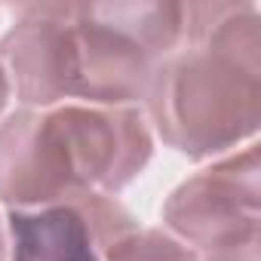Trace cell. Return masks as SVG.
Listing matches in <instances>:
<instances>
[{
  "mask_svg": "<svg viewBox=\"0 0 261 261\" xmlns=\"http://www.w3.org/2000/svg\"><path fill=\"white\" fill-rule=\"evenodd\" d=\"M145 101L172 151L191 160L221 154L258 133L261 56L191 43L157 65Z\"/></svg>",
  "mask_w": 261,
  "mask_h": 261,
  "instance_id": "1",
  "label": "cell"
},
{
  "mask_svg": "<svg viewBox=\"0 0 261 261\" xmlns=\"http://www.w3.org/2000/svg\"><path fill=\"white\" fill-rule=\"evenodd\" d=\"M74 98L129 108L185 37V4H71Z\"/></svg>",
  "mask_w": 261,
  "mask_h": 261,
  "instance_id": "2",
  "label": "cell"
},
{
  "mask_svg": "<svg viewBox=\"0 0 261 261\" xmlns=\"http://www.w3.org/2000/svg\"><path fill=\"white\" fill-rule=\"evenodd\" d=\"M163 221L181 243L206 252L255 237L261 221L258 148L249 145L181 181L163 203Z\"/></svg>",
  "mask_w": 261,
  "mask_h": 261,
  "instance_id": "3",
  "label": "cell"
},
{
  "mask_svg": "<svg viewBox=\"0 0 261 261\" xmlns=\"http://www.w3.org/2000/svg\"><path fill=\"white\" fill-rule=\"evenodd\" d=\"M53 117L83 191L114 197L142 175L154 154L151 129L136 108L62 105Z\"/></svg>",
  "mask_w": 261,
  "mask_h": 261,
  "instance_id": "4",
  "label": "cell"
},
{
  "mask_svg": "<svg viewBox=\"0 0 261 261\" xmlns=\"http://www.w3.org/2000/svg\"><path fill=\"white\" fill-rule=\"evenodd\" d=\"M80 188L53 111H16L0 123V200L10 209L74 203Z\"/></svg>",
  "mask_w": 261,
  "mask_h": 261,
  "instance_id": "5",
  "label": "cell"
},
{
  "mask_svg": "<svg viewBox=\"0 0 261 261\" xmlns=\"http://www.w3.org/2000/svg\"><path fill=\"white\" fill-rule=\"evenodd\" d=\"M0 65L28 108H56L74 98V37L71 4L25 7L0 37Z\"/></svg>",
  "mask_w": 261,
  "mask_h": 261,
  "instance_id": "6",
  "label": "cell"
},
{
  "mask_svg": "<svg viewBox=\"0 0 261 261\" xmlns=\"http://www.w3.org/2000/svg\"><path fill=\"white\" fill-rule=\"evenodd\" d=\"M7 230L13 261H101L98 233L80 197L40 209H10Z\"/></svg>",
  "mask_w": 261,
  "mask_h": 261,
  "instance_id": "7",
  "label": "cell"
},
{
  "mask_svg": "<svg viewBox=\"0 0 261 261\" xmlns=\"http://www.w3.org/2000/svg\"><path fill=\"white\" fill-rule=\"evenodd\" d=\"M101 261H200V255L163 227L136 224L101 249Z\"/></svg>",
  "mask_w": 261,
  "mask_h": 261,
  "instance_id": "8",
  "label": "cell"
},
{
  "mask_svg": "<svg viewBox=\"0 0 261 261\" xmlns=\"http://www.w3.org/2000/svg\"><path fill=\"white\" fill-rule=\"evenodd\" d=\"M206 261H258V233L206 252Z\"/></svg>",
  "mask_w": 261,
  "mask_h": 261,
  "instance_id": "9",
  "label": "cell"
},
{
  "mask_svg": "<svg viewBox=\"0 0 261 261\" xmlns=\"http://www.w3.org/2000/svg\"><path fill=\"white\" fill-rule=\"evenodd\" d=\"M7 98H10V77H7L4 65H0V111L7 108Z\"/></svg>",
  "mask_w": 261,
  "mask_h": 261,
  "instance_id": "10",
  "label": "cell"
},
{
  "mask_svg": "<svg viewBox=\"0 0 261 261\" xmlns=\"http://www.w3.org/2000/svg\"><path fill=\"white\" fill-rule=\"evenodd\" d=\"M0 261H7V233H4V221H0Z\"/></svg>",
  "mask_w": 261,
  "mask_h": 261,
  "instance_id": "11",
  "label": "cell"
}]
</instances>
